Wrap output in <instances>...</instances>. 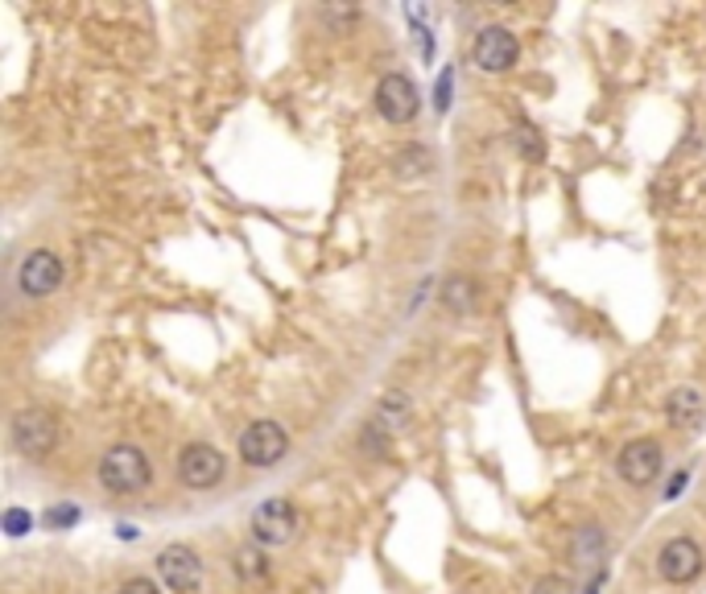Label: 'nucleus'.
I'll list each match as a JSON object with an SVG mask.
<instances>
[{
  "instance_id": "nucleus-1",
  "label": "nucleus",
  "mask_w": 706,
  "mask_h": 594,
  "mask_svg": "<svg viewBox=\"0 0 706 594\" xmlns=\"http://www.w3.org/2000/svg\"><path fill=\"white\" fill-rule=\"evenodd\" d=\"M149 483H153V463L141 445L120 442L99 459V487L111 496H137Z\"/></svg>"
},
{
  "instance_id": "nucleus-2",
  "label": "nucleus",
  "mask_w": 706,
  "mask_h": 594,
  "mask_svg": "<svg viewBox=\"0 0 706 594\" xmlns=\"http://www.w3.org/2000/svg\"><path fill=\"white\" fill-rule=\"evenodd\" d=\"M9 442H13V450H17L21 459H30V463L50 459L58 445L55 413H46V408H21V413H13V421H9Z\"/></svg>"
},
{
  "instance_id": "nucleus-3",
  "label": "nucleus",
  "mask_w": 706,
  "mask_h": 594,
  "mask_svg": "<svg viewBox=\"0 0 706 594\" xmlns=\"http://www.w3.org/2000/svg\"><path fill=\"white\" fill-rule=\"evenodd\" d=\"M372 104L380 111V120H389V124H409V120L422 111V92H417V83H413L405 71H389L376 79Z\"/></svg>"
},
{
  "instance_id": "nucleus-4",
  "label": "nucleus",
  "mask_w": 706,
  "mask_h": 594,
  "mask_svg": "<svg viewBox=\"0 0 706 594\" xmlns=\"http://www.w3.org/2000/svg\"><path fill=\"white\" fill-rule=\"evenodd\" d=\"M661 471H666V450L657 438H632L615 454V475L628 487H652L661 479Z\"/></svg>"
},
{
  "instance_id": "nucleus-5",
  "label": "nucleus",
  "mask_w": 706,
  "mask_h": 594,
  "mask_svg": "<svg viewBox=\"0 0 706 594\" xmlns=\"http://www.w3.org/2000/svg\"><path fill=\"white\" fill-rule=\"evenodd\" d=\"M290 454V433L281 421H252V426L240 433V463L252 466V471H269L278 466L281 459Z\"/></svg>"
},
{
  "instance_id": "nucleus-6",
  "label": "nucleus",
  "mask_w": 706,
  "mask_h": 594,
  "mask_svg": "<svg viewBox=\"0 0 706 594\" xmlns=\"http://www.w3.org/2000/svg\"><path fill=\"white\" fill-rule=\"evenodd\" d=\"M62 277H67L62 257L50 252V248H34V252H25L17 264V289H21V297H30V301H42V297L58 294Z\"/></svg>"
},
{
  "instance_id": "nucleus-7",
  "label": "nucleus",
  "mask_w": 706,
  "mask_h": 594,
  "mask_svg": "<svg viewBox=\"0 0 706 594\" xmlns=\"http://www.w3.org/2000/svg\"><path fill=\"white\" fill-rule=\"evenodd\" d=\"M153 566H157V578L166 582V591L174 594H199V586H203V557L183 540L166 545L162 554L153 557Z\"/></svg>"
},
{
  "instance_id": "nucleus-8",
  "label": "nucleus",
  "mask_w": 706,
  "mask_h": 594,
  "mask_svg": "<svg viewBox=\"0 0 706 594\" xmlns=\"http://www.w3.org/2000/svg\"><path fill=\"white\" fill-rule=\"evenodd\" d=\"M252 540H257L260 549H269V545H290L297 533V512L294 503L285 500V496H273V500L257 503V512H252Z\"/></svg>"
},
{
  "instance_id": "nucleus-9",
  "label": "nucleus",
  "mask_w": 706,
  "mask_h": 594,
  "mask_svg": "<svg viewBox=\"0 0 706 594\" xmlns=\"http://www.w3.org/2000/svg\"><path fill=\"white\" fill-rule=\"evenodd\" d=\"M471 58H475V67L487 74H504L517 67L520 58V41L513 29H504V25H483L480 34H475V46H471Z\"/></svg>"
},
{
  "instance_id": "nucleus-10",
  "label": "nucleus",
  "mask_w": 706,
  "mask_h": 594,
  "mask_svg": "<svg viewBox=\"0 0 706 594\" xmlns=\"http://www.w3.org/2000/svg\"><path fill=\"white\" fill-rule=\"evenodd\" d=\"M223 454L215 450L211 442H186L183 454H178V479L190 487V491H207V487H215L223 479Z\"/></svg>"
},
{
  "instance_id": "nucleus-11",
  "label": "nucleus",
  "mask_w": 706,
  "mask_h": 594,
  "mask_svg": "<svg viewBox=\"0 0 706 594\" xmlns=\"http://www.w3.org/2000/svg\"><path fill=\"white\" fill-rule=\"evenodd\" d=\"M657 574L666 578L669 586H690L694 578L703 574V549H698V540L690 537L666 540L661 554H657Z\"/></svg>"
},
{
  "instance_id": "nucleus-12",
  "label": "nucleus",
  "mask_w": 706,
  "mask_h": 594,
  "mask_svg": "<svg viewBox=\"0 0 706 594\" xmlns=\"http://www.w3.org/2000/svg\"><path fill=\"white\" fill-rule=\"evenodd\" d=\"M409 417H413V405H409L405 392H385V396L376 401V408H372L368 429L372 433H380V438H392L397 429L409 426Z\"/></svg>"
},
{
  "instance_id": "nucleus-13",
  "label": "nucleus",
  "mask_w": 706,
  "mask_h": 594,
  "mask_svg": "<svg viewBox=\"0 0 706 594\" xmlns=\"http://www.w3.org/2000/svg\"><path fill=\"white\" fill-rule=\"evenodd\" d=\"M666 417L673 429H694L706 417V396L698 389H673L666 396Z\"/></svg>"
},
{
  "instance_id": "nucleus-14",
  "label": "nucleus",
  "mask_w": 706,
  "mask_h": 594,
  "mask_svg": "<svg viewBox=\"0 0 706 594\" xmlns=\"http://www.w3.org/2000/svg\"><path fill=\"white\" fill-rule=\"evenodd\" d=\"M443 306L450 314H471L475 306H480V285L475 277H463V273H455V277L443 281Z\"/></svg>"
},
{
  "instance_id": "nucleus-15",
  "label": "nucleus",
  "mask_w": 706,
  "mask_h": 594,
  "mask_svg": "<svg viewBox=\"0 0 706 594\" xmlns=\"http://www.w3.org/2000/svg\"><path fill=\"white\" fill-rule=\"evenodd\" d=\"M608 554V537H603V528L599 524H583L570 540V561H575L578 570H591L599 557Z\"/></svg>"
},
{
  "instance_id": "nucleus-16",
  "label": "nucleus",
  "mask_w": 706,
  "mask_h": 594,
  "mask_svg": "<svg viewBox=\"0 0 706 594\" xmlns=\"http://www.w3.org/2000/svg\"><path fill=\"white\" fill-rule=\"evenodd\" d=\"M434 169V157H430L426 145H401L392 153V174L397 178H422Z\"/></svg>"
},
{
  "instance_id": "nucleus-17",
  "label": "nucleus",
  "mask_w": 706,
  "mask_h": 594,
  "mask_svg": "<svg viewBox=\"0 0 706 594\" xmlns=\"http://www.w3.org/2000/svg\"><path fill=\"white\" fill-rule=\"evenodd\" d=\"M236 574L244 582H269V557L260 545H244L240 554H236Z\"/></svg>"
},
{
  "instance_id": "nucleus-18",
  "label": "nucleus",
  "mask_w": 706,
  "mask_h": 594,
  "mask_svg": "<svg viewBox=\"0 0 706 594\" xmlns=\"http://www.w3.org/2000/svg\"><path fill=\"white\" fill-rule=\"evenodd\" d=\"M517 153L525 162H541L545 157V148H541V136L533 124H517Z\"/></svg>"
},
{
  "instance_id": "nucleus-19",
  "label": "nucleus",
  "mask_w": 706,
  "mask_h": 594,
  "mask_svg": "<svg viewBox=\"0 0 706 594\" xmlns=\"http://www.w3.org/2000/svg\"><path fill=\"white\" fill-rule=\"evenodd\" d=\"M529 594H575V586H570V578L562 574H541Z\"/></svg>"
},
{
  "instance_id": "nucleus-20",
  "label": "nucleus",
  "mask_w": 706,
  "mask_h": 594,
  "mask_svg": "<svg viewBox=\"0 0 706 594\" xmlns=\"http://www.w3.org/2000/svg\"><path fill=\"white\" fill-rule=\"evenodd\" d=\"M4 524H9V533H13V537H21V533H25V524H34V520H30V512H21V508H9Z\"/></svg>"
},
{
  "instance_id": "nucleus-21",
  "label": "nucleus",
  "mask_w": 706,
  "mask_h": 594,
  "mask_svg": "<svg viewBox=\"0 0 706 594\" xmlns=\"http://www.w3.org/2000/svg\"><path fill=\"white\" fill-rule=\"evenodd\" d=\"M116 594H157V586H153L149 578H129Z\"/></svg>"
}]
</instances>
